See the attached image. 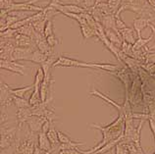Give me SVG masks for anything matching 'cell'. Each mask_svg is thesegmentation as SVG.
<instances>
[{
    "instance_id": "1",
    "label": "cell",
    "mask_w": 155,
    "mask_h": 154,
    "mask_svg": "<svg viewBox=\"0 0 155 154\" xmlns=\"http://www.w3.org/2000/svg\"><path fill=\"white\" fill-rule=\"evenodd\" d=\"M88 126L91 128L99 129L102 133L103 139L94 148L91 149V150L88 151L81 150V152L83 154H93L95 151L98 150V149H100L108 143H110V141L118 139L119 137L123 136L125 131V116L122 113H119V116L111 124H109L107 126H100L97 124H89Z\"/></svg>"
},
{
    "instance_id": "2",
    "label": "cell",
    "mask_w": 155,
    "mask_h": 154,
    "mask_svg": "<svg viewBox=\"0 0 155 154\" xmlns=\"http://www.w3.org/2000/svg\"><path fill=\"white\" fill-rule=\"evenodd\" d=\"M19 132L18 127L13 126V127H7L5 125L1 126V141H0V146H1V150H4L8 147H11L17 143V139H16V135Z\"/></svg>"
},
{
    "instance_id": "3",
    "label": "cell",
    "mask_w": 155,
    "mask_h": 154,
    "mask_svg": "<svg viewBox=\"0 0 155 154\" xmlns=\"http://www.w3.org/2000/svg\"><path fill=\"white\" fill-rule=\"evenodd\" d=\"M98 66H99V63L84 62V61H80V60H77V59L66 57V56H59L53 67H76V68L98 69Z\"/></svg>"
},
{
    "instance_id": "4",
    "label": "cell",
    "mask_w": 155,
    "mask_h": 154,
    "mask_svg": "<svg viewBox=\"0 0 155 154\" xmlns=\"http://www.w3.org/2000/svg\"><path fill=\"white\" fill-rule=\"evenodd\" d=\"M36 146L35 140V133L30 131L26 135L25 139L16 143V152L15 154H34L35 148Z\"/></svg>"
},
{
    "instance_id": "5",
    "label": "cell",
    "mask_w": 155,
    "mask_h": 154,
    "mask_svg": "<svg viewBox=\"0 0 155 154\" xmlns=\"http://www.w3.org/2000/svg\"><path fill=\"white\" fill-rule=\"evenodd\" d=\"M0 67H1L2 70H6L9 71L11 73H14V74H18L21 76H25L26 73L24 72V69H25V65L20 64L16 61H10V60H1V63H0Z\"/></svg>"
},
{
    "instance_id": "6",
    "label": "cell",
    "mask_w": 155,
    "mask_h": 154,
    "mask_svg": "<svg viewBox=\"0 0 155 154\" xmlns=\"http://www.w3.org/2000/svg\"><path fill=\"white\" fill-rule=\"evenodd\" d=\"M45 118H42V117H38V116H35L32 115L30 119L27 121V125L28 127V131L31 133H38L41 132L42 126L45 122Z\"/></svg>"
},
{
    "instance_id": "7",
    "label": "cell",
    "mask_w": 155,
    "mask_h": 154,
    "mask_svg": "<svg viewBox=\"0 0 155 154\" xmlns=\"http://www.w3.org/2000/svg\"><path fill=\"white\" fill-rule=\"evenodd\" d=\"M34 51V47H16L12 54V61H27Z\"/></svg>"
},
{
    "instance_id": "8",
    "label": "cell",
    "mask_w": 155,
    "mask_h": 154,
    "mask_svg": "<svg viewBox=\"0 0 155 154\" xmlns=\"http://www.w3.org/2000/svg\"><path fill=\"white\" fill-rule=\"evenodd\" d=\"M32 116L31 107H25V108H19L16 111V117H17V124L19 131H21L23 124L27 123V121Z\"/></svg>"
},
{
    "instance_id": "9",
    "label": "cell",
    "mask_w": 155,
    "mask_h": 154,
    "mask_svg": "<svg viewBox=\"0 0 155 154\" xmlns=\"http://www.w3.org/2000/svg\"><path fill=\"white\" fill-rule=\"evenodd\" d=\"M88 94H89V95H93V96L99 97V98L102 99V100L104 101V102H106L108 105H111V106H113L114 108H116L117 110L119 111V113H122V114H123L124 111H125V108H124V106H123V104L120 105V104L116 103L114 100H112L111 98H109V97H108L107 95L103 94L102 92L98 91L97 90H95V88H93V90H91V91H89Z\"/></svg>"
},
{
    "instance_id": "10",
    "label": "cell",
    "mask_w": 155,
    "mask_h": 154,
    "mask_svg": "<svg viewBox=\"0 0 155 154\" xmlns=\"http://www.w3.org/2000/svg\"><path fill=\"white\" fill-rule=\"evenodd\" d=\"M56 10L61 13V12H69V13H74V14H83L87 12L84 8L81 7L79 5H75V4H59L56 7Z\"/></svg>"
},
{
    "instance_id": "11",
    "label": "cell",
    "mask_w": 155,
    "mask_h": 154,
    "mask_svg": "<svg viewBox=\"0 0 155 154\" xmlns=\"http://www.w3.org/2000/svg\"><path fill=\"white\" fill-rule=\"evenodd\" d=\"M38 145L39 148L43 149V150L48 151V152H53L54 149L52 147V144L50 143V140L48 139V136L46 133H44L42 132H40L38 133Z\"/></svg>"
},
{
    "instance_id": "12",
    "label": "cell",
    "mask_w": 155,
    "mask_h": 154,
    "mask_svg": "<svg viewBox=\"0 0 155 154\" xmlns=\"http://www.w3.org/2000/svg\"><path fill=\"white\" fill-rule=\"evenodd\" d=\"M120 34L122 35V38H123L124 41L128 42L130 44L134 45L136 43L137 39H136V34H137V31H134V28H130L127 27L126 29L124 30H121L120 31Z\"/></svg>"
},
{
    "instance_id": "13",
    "label": "cell",
    "mask_w": 155,
    "mask_h": 154,
    "mask_svg": "<svg viewBox=\"0 0 155 154\" xmlns=\"http://www.w3.org/2000/svg\"><path fill=\"white\" fill-rule=\"evenodd\" d=\"M149 24H150V20L149 19H145L143 17L137 18V19L134 20V26H133V28L134 29V31H137V38H141V31H143L147 26H149Z\"/></svg>"
},
{
    "instance_id": "14",
    "label": "cell",
    "mask_w": 155,
    "mask_h": 154,
    "mask_svg": "<svg viewBox=\"0 0 155 154\" xmlns=\"http://www.w3.org/2000/svg\"><path fill=\"white\" fill-rule=\"evenodd\" d=\"M15 42H16V46L17 47H32L34 45L32 44H35V40L31 38L25 34H18L14 38Z\"/></svg>"
},
{
    "instance_id": "15",
    "label": "cell",
    "mask_w": 155,
    "mask_h": 154,
    "mask_svg": "<svg viewBox=\"0 0 155 154\" xmlns=\"http://www.w3.org/2000/svg\"><path fill=\"white\" fill-rule=\"evenodd\" d=\"M35 46H36V48H38L39 51H41L42 53L46 54L47 56L53 55V48L49 45V44H48V42H47V40H46L45 38H42L36 40V41H35Z\"/></svg>"
},
{
    "instance_id": "16",
    "label": "cell",
    "mask_w": 155,
    "mask_h": 154,
    "mask_svg": "<svg viewBox=\"0 0 155 154\" xmlns=\"http://www.w3.org/2000/svg\"><path fill=\"white\" fill-rule=\"evenodd\" d=\"M48 57H49V56H47L46 54L42 53L41 51H39L38 48H36V49L31 54L30 57L28 58L27 61L32 62L35 64H40V65H41V64H43L44 62L46 61V60L48 59Z\"/></svg>"
},
{
    "instance_id": "17",
    "label": "cell",
    "mask_w": 155,
    "mask_h": 154,
    "mask_svg": "<svg viewBox=\"0 0 155 154\" xmlns=\"http://www.w3.org/2000/svg\"><path fill=\"white\" fill-rule=\"evenodd\" d=\"M80 30L84 40H87L91 38H93V36H97V30H94L91 26H88L87 23L80 25Z\"/></svg>"
},
{
    "instance_id": "18",
    "label": "cell",
    "mask_w": 155,
    "mask_h": 154,
    "mask_svg": "<svg viewBox=\"0 0 155 154\" xmlns=\"http://www.w3.org/2000/svg\"><path fill=\"white\" fill-rule=\"evenodd\" d=\"M58 137H59V141L61 144H72V145H75L77 147L83 146L84 144V143H80V141H76L74 139H72L68 135H66V133L61 131H58Z\"/></svg>"
},
{
    "instance_id": "19",
    "label": "cell",
    "mask_w": 155,
    "mask_h": 154,
    "mask_svg": "<svg viewBox=\"0 0 155 154\" xmlns=\"http://www.w3.org/2000/svg\"><path fill=\"white\" fill-rule=\"evenodd\" d=\"M47 136H48V139L50 140V143L52 144V147L53 149H55L56 148H59L60 146V141H59V137H58V131H56L55 128H54V126H51V128L48 131V133H46Z\"/></svg>"
},
{
    "instance_id": "20",
    "label": "cell",
    "mask_w": 155,
    "mask_h": 154,
    "mask_svg": "<svg viewBox=\"0 0 155 154\" xmlns=\"http://www.w3.org/2000/svg\"><path fill=\"white\" fill-rule=\"evenodd\" d=\"M145 123V120H140V124L136 128V131H134L133 137H132V140L130 143H134V144H137V146H140V136H141V129L143 125ZM129 143V141H128Z\"/></svg>"
},
{
    "instance_id": "21",
    "label": "cell",
    "mask_w": 155,
    "mask_h": 154,
    "mask_svg": "<svg viewBox=\"0 0 155 154\" xmlns=\"http://www.w3.org/2000/svg\"><path fill=\"white\" fill-rule=\"evenodd\" d=\"M32 88H35V86L34 84H31V86H27V87H11L10 88V91L13 95L15 96H18V97H21V98H24L26 95V93L28 92L31 90H32Z\"/></svg>"
},
{
    "instance_id": "22",
    "label": "cell",
    "mask_w": 155,
    "mask_h": 154,
    "mask_svg": "<svg viewBox=\"0 0 155 154\" xmlns=\"http://www.w3.org/2000/svg\"><path fill=\"white\" fill-rule=\"evenodd\" d=\"M152 39H153V34H151L147 38H137L136 43L133 45V51H137V50L142 49V48H144L146 44L151 41Z\"/></svg>"
},
{
    "instance_id": "23",
    "label": "cell",
    "mask_w": 155,
    "mask_h": 154,
    "mask_svg": "<svg viewBox=\"0 0 155 154\" xmlns=\"http://www.w3.org/2000/svg\"><path fill=\"white\" fill-rule=\"evenodd\" d=\"M49 19H43V20H40V21H38V22H35L32 23L31 25L34 27L35 31L38 32L39 34H42L43 35V32H44V29H45V26H46V23Z\"/></svg>"
},
{
    "instance_id": "24",
    "label": "cell",
    "mask_w": 155,
    "mask_h": 154,
    "mask_svg": "<svg viewBox=\"0 0 155 154\" xmlns=\"http://www.w3.org/2000/svg\"><path fill=\"white\" fill-rule=\"evenodd\" d=\"M13 103L17 109L19 108H25V107H31L30 102L28 100H26L25 98H21V97H18V96H13Z\"/></svg>"
},
{
    "instance_id": "25",
    "label": "cell",
    "mask_w": 155,
    "mask_h": 154,
    "mask_svg": "<svg viewBox=\"0 0 155 154\" xmlns=\"http://www.w3.org/2000/svg\"><path fill=\"white\" fill-rule=\"evenodd\" d=\"M17 34H18L17 30L9 28V29L1 31V38H14Z\"/></svg>"
},
{
    "instance_id": "26",
    "label": "cell",
    "mask_w": 155,
    "mask_h": 154,
    "mask_svg": "<svg viewBox=\"0 0 155 154\" xmlns=\"http://www.w3.org/2000/svg\"><path fill=\"white\" fill-rule=\"evenodd\" d=\"M52 34H54V28H53V24L51 20H48L47 23H46V26H45V29H44V32H43V35L44 38H48Z\"/></svg>"
},
{
    "instance_id": "27",
    "label": "cell",
    "mask_w": 155,
    "mask_h": 154,
    "mask_svg": "<svg viewBox=\"0 0 155 154\" xmlns=\"http://www.w3.org/2000/svg\"><path fill=\"white\" fill-rule=\"evenodd\" d=\"M115 154H130L123 140L119 144H117V146L115 147Z\"/></svg>"
},
{
    "instance_id": "28",
    "label": "cell",
    "mask_w": 155,
    "mask_h": 154,
    "mask_svg": "<svg viewBox=\"0 0 155 154\" xmlns=\"http://www.w3.org/2000/svg\"><path fill=\"white\" fill-rule=\"evenodd\" d=\"M14 3V0H0V8L1 10H8Z\"/></svg>"
},
{
    "instance_id": "29",
    "label": "cell",
    "mask_w": 155,
    "mask_h": 154,
    "mask_svg": "<svg viewBox=\"0 0 155 154\" xmlns=\"http://www.w3.org/2000/svg\"><path fill=\"white\" fill-rule=\"evenodd\" d=\"M46 40H47V42H48V44L53 48L55 45H57L58 43H60V41H59V39L56 38V35L55 34H52V35H50V36H48V38H46Z\"/></svg>"
},
{
    "instance_id": "30",
    "label": "cell",
    "mask_w": 155,
    "mask_h": 154,
    "mask_svg": "<svg viewBox=\"0 0 155 154\" xmlns=\"http://www.w3.org/2000/svg\"><path fill=\"white\" fill-rule=\"evenodd\" d=\"M83 4L84 5V9L87 8H91L95 5V0H83Z\"/></svg>"
},
{
    "instance_id": "31",
    "label": "cell",
    "mask_w": 155,
    "mask_h": 154,
    "mask_svg": "<svg viewBox=\"0 0 155 154\" xmlns=\"http://www.w3.org/2000/svg\"><path fill=\"white\" fill-rule=\"evenodd\" d=\"M34 154H52L51 152H48V151H45V150H43V149L41 148H39L38 147V145H36L35 148V152Z\"/></svg>"
},
{
    "instance_id": "32",
    "label": "cell",
    "mask_w": 155,
    "mask_h": 154,
    "mask_svg": "<svg viewBox=\"0 0 155 154\" xmlns=\"http://www.w3.org/2000/svg\"><path fill=\"white\" fill-rule=\"evenodd\" d=\"M59 4H61L60 0H50L49 3H48L47 5L49 7H51V8H55V9H56V7L58 6Z\"/></svg>"
},
{
    "instance_id": "33",
    "label": "cell",
    "mask_w": 155,
    "mask_h": 154,
    "mask_svg": "<svg viewBox=\"0 0 155 154\" xmlns=\"http://www.w3.org/2000/svg\"><path fill=\"white\" fill-rule=\"evenodd\" d=\"M111 151H112V150H110V151H108V152H105V153H103V154H111ZM113 154H115V152H114Z\"/></svg>"
}]
</instances>
